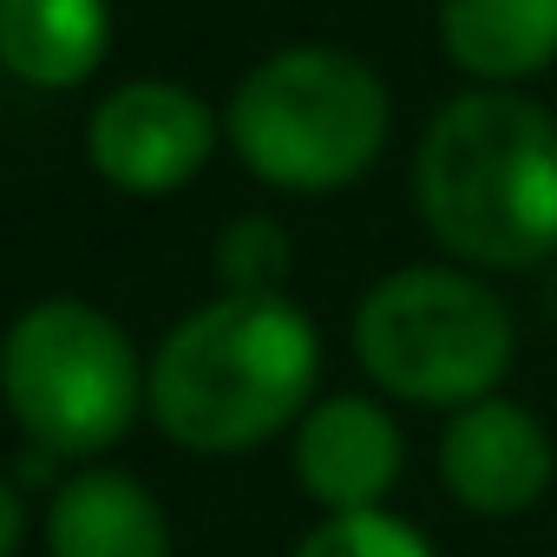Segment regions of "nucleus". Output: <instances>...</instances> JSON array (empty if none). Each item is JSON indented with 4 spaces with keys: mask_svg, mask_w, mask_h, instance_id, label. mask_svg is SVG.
<instances>
[{
    "mask_svg": "<svg viewBox=\"0 0 557 557\" xmlns=\"http://www.w3.org/2000/svg\"><path fill=\"white\" fill-rule=\"evenodd\" d=\"M440 479L472 518H518L557 479V446L544 420L518 400H472L440 440Z\"/></svg>",
    "mask_w": 557,
    "mask_h": 557,
    "instance_id": "0eeeda50",
    "label": "nucleus"
},
{
    "mask_svg": "<svg viewBox=\"0 0 557 557\" xmlns=\"http://www.w3.org/2000/svg\"><path fill=\"white\" fill-rule=\"evenodd\" d=\"M440 40L472 79H531L557 60V0H440Z\"/></svg>",
    "mask_w": 557,
    "mask_h": 557,
    "instance_id": "9d476101",
    "label": "nucleus"
},
{
    "mask_svg": "<svg viewBox=\"0 0 557 557\" xmlns=\"http://www.w3.org/2000/svg\"><path fill=\"white\" fill-rule=\"evenodd\" d=\"M53 557H171L158 498L125 472H79L47 511Z\"/></svg>",
    "mask_w": 557,
    "mask_h": 557,
    "instance_id": "1a4fd4ad",
    "label": "nucleus"
},
{
    "mask_svg": "<svg viewBox=\"0 0 557 557\" xmlns=\"http://www.w3.org/2000/svg\"><path fill=\"white\" fill-rule=\"evenodd\" d=\"M14 544H21V498L0 479V557H14Z\"/></svg>",
    "mask_w": 557,
    "mask_h": 557,
    "instance_id": "4468645a",
    "label": "nucleus"
},
{
    "mask_svg": "<svg viewBox=\"0 0 557 557\" xmlns=\"http://www.w3.org/2000/svg\"><path fill=\"white\" fill-rule=\"evenodd\" d=\"M216 275L230 296H275L289 275V236L269 216H236L216 236Z\"/></svg>",
    "mask_w": 557,
    "mask_h": 557,
    "instance_id": "f8f14e48",
    "label": "nucleus"
},
{
    "mask_svg": "<svg viewBox=\"0 0 557 557\" xmlns=\"http://www.w3.org/2000/svg\"><path fill=\"white\" fill-rule=\"evenodd\" d=\"M315 329L283 296H223L171 329L151 361V413L190 453H243L315 394Z\"/></svg>",
    "mask_w": 557,
    "mask_h": 557,
    "instance_id": "f03ea898",
    "label": "nucleus"
},
{
    "mask_svg": "<svg viewBox=\"0 0 557 557\" xmlns=\"http://www.w3.org/2000/svg\"><path fill=\"white\" fill-rule=\"evenodd\" d=\"M210 145H216L210 106L164 79L119 86L92 112V164L119 190H138V197H164V190L190 184L203 171Z\"/></svg>",
    "mask_w": 557,
    "mask_h": 557,
    "instance_id": "423d86ee",
    "label": "nucleus"
},
{
    "mask_svg": "<svg viewBox=\"0 0 557 557\" xmlns=\"http://www.w3.org/2000/svg\"><path fill=\"white\" fill-rule=\"evenodd\" d=\"M0 387L47 453H106L138 413V361L119 322L86 302H40L8 329Z\"/></svg>",
    "mask_w": 557,
    "mask_h": 557,
    "instance_id": "39448f33",
    "label": "nucleus"
},
{
    "mask_svg": "<svg viewBox=\"0 0 557 557\" xmlns=\"http://www.w3.org/2000/svg\"><path fill=\"white\" fill-rule=\"evenodd\" d=\"M511 309L459 269H400L355 315L361 368L413 407H472L511 374Z\"/></svg>",
    "mask_w": 557,
    "mask_h": 557,
    "instance_id": "20e7f679",
    "label": "nucleus"
},
{
    "mask_svg": "<svg viewBox=\"0 0 557 557\" xmlns=\"http://www.w3.org/2000/svg\"><path fill=\"white\" fill-rule=\"evenodd\" d=\"M296 557H433V544L394 511H348L315 524Z\"/></svg>",
    "mask_w": 557,
    "mask_h": 557,
    "instance_id": "ddd939ff",
    "label": "nucleus"
},
{
    "mask_svg": "<svg viewBox=\"0 0 557 557\" xmlns=\"http://www.w3.org/2000/svg\"><path fill=\"white\" fill-rule=\"evenodd\" d=\"M230 145L275 190H342L387 145V86L335 47L275 53L236 86Z\"/></svg>",
    "mask_w": 557,
    "mask_h": 557,
    "instance_id": "7ed1b4c3",
    "label": "nucleus"
},
{
    "mask_svg": "<svg viewBox=\"0 0 557 557\" xmlns=\"http://www.w3.org/2000/svg\"><path fill=\"white\" fill-rule=\"evenodd\" d=\"M400 466H407V446H400V426L387 407H374L361 394H335L302 413L296 479L315 505H329V518L381 511V498L400 485Z\"/></svg>",
    "mask_w": 557,
    "mask_h": 557,
    "instance_id": "6e6552de",
    "label": "nucleus"
},
{
    "mask_svg": "<svg viewBox=\"0 0 557 557\" xmlns=\"http://www.w3.org/2000/svg\"><path fill=\"white\" fill-rule=\"evenodd\" d=\"M0 60L27 86H79L106 60V0H0Z\"/></svg>",
    "mask_w": 557,
    "mask_h": 557,
    "instance_id": "9b49d317",
    "label": "nucleus"
},
{
    "mask_svg": "<svg viewBox=\"0 0 557 557\" xmlns=\"http://www.w3.org/2000/svg\"><path fill=\"white\" fill-rule=\"evenodd\" d=\"M413 197L459 262H544L557 249V119L524 92L453 99L420 138Z\"/></svg>",
    "mask_w": 557,
    "mask_h": 557,
    "instance_id": "f257e3e1",
    "label": "nucleus"
}]
</instances>
